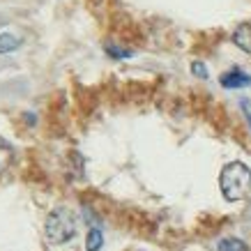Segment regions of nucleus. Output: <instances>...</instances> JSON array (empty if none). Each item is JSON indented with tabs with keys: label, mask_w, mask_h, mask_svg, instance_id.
<instances>
[{
	"label": "nucleus",
	"mask_w": 251,
	"mask_h": 251,
	"mask_svg": "<svg viewBox=\"0 0 251 251\" xmlns=\"http://www.w3.org/2000/svg\"><path fill=\"white\" fill-rule=\"evenodd\" d=\"M217 251H247V244L237 237H224L217 247Z\"/></svg>",
	"instance_id": "obj_8"
},
{
	"label": "nucleus",
	"mask_w": 251,
	"mask_h": 251,
	"mask_svg": "<svg viewBox=\"0 0 251 251\" xmlns=\"http://www.w3.org/2000/svg\"><path fill=\"white\" fill-rule=\"evenodd\" d=\"M240 106H242L244 115H247V120H249V127H251V104L247 101V99H242V104H240Z\"/></svg>",
	"instance_id": "obj_11"
},
{
	"label": "nucleus",
	"mask_w": 251,
	"mask_h": 251,
	"mask_svg": "<svg viewBox=\"0 0 251 251\" xmlns=\"http://www.w3.org/2000/svg\"><path fill=\"white\" fill-rule=\"evenodd\" d=\"M219 184L226 201H244L251 194V168L242 161H230L221 171Z\"/></svg>",
	"instance_id": "obj_1"
},
{
	"label": "nucleus",
	"mask_w": 251,
	"mask_h": 251,
	"mask_svg": "<svg viewBox=\"0 0 251 251\" xmlns=\"http://www.w3.org/2000/svg\"><path fill=\"white\" fill-rule=\"evenodd\" d=\"M44 235L49 242L65 244L76 235V214L67 207H55L53 212L46 217Z\"/></svg>",
	"instance_id": "obj_2"
},
{
	"label": "nucleus",
	"mask_w": 251,
	"mask_h": 251,
	"mask_svg": "<svg viewBox=\"0 0 251 251\" xmlns=\"http://www.w3.org/2000/svg\"><path fill=\"white\" fill-rule=\"evenodd\" d=\"M233 42H235L242 51L251 53V21H244L237 25L235 32H233Z\"/></svg>",
	"instance_id": "obj_4"
},
{
	"label": "nucleus",
	"mask_w": 251,
	"mask_h": 251,
	"mask_svg": "<svg viewBox=\"0 0 251 251\" xmlns=\"http://www.w3.org/2000/svg\"><path fill=\"white\" fill-rule=\"evenodd\" d=\"M12 161H14V148H12L9 141H5V138L0 136V173L7 171L12 166Z\"/></svg>",
	"instance_id": "obj_5"
},
{
	"label": "nucleus",
	"mask_w": 251,
	"mask_h": 251,
	"mask_svg": "<svg viewBox=\"0 0 251 251\" xmlns=\"http://www.w3.org/2000/svg\"><path fill=\"white\" fill-rule=\"evenodd\" d=\"M191 72H194V76L198 78H207V67L203 65V62H191Z\"/></svg>",
	"instance_id": "obj_10"
},
{
	"label": "nucleus",
	"mask_w": 251,
	"mask_h": 251,
	"mask_svg": "<svg viewBox=\"0 0 251 251\" xmlns=\"http://www.w3.org/2000/svg\"><path fill=\"white\" fill-rule=\"evenodd\" d=\"M104 49H106V53L111 55V58H115V60H125V58H129V55H131V51L115 46V42H106V44H104Z\"/></svg>",
	"instance_id": "obj_9"
},
{
	"label": "nucleus",
	"mask_w": 251,
	"mask_h": 251,
	"mask_svg": "<svg viewBox=\"0 0 251 251\" xmlns=\"http://www.w3.org/2000/svg\"><path fill=\"white\" fill-rule=\"evenodd\" d=\"M101 244H104V235H101V230H99L97 226L88 230V237H85V251H99L101 249Z\"/></svg>",
	"instance_id": "obj_6"
},
{
	"label": "nucleus",
	"mask_w": 251,
	"mask_h": 251,
	"mask_svg": "<svg viewBox=\"0 0 251 251\" xmlns=\"http://www.w3.org/2000/svg\"><path fill=\"white\" fill-rule=\"evenodd\" d=\"M19 46H21V39L16 35H12V32H2L0 35V53H12Z\"/></svg>",
	"instance_id": "obj_7"
},
{
	"label": "nucleus",
	"mask_w": 251,
	"mask_h": 251,
	"mask_svg": "<svg viewBox=\"0 0 251 251\" xmlns=\"http://www.w3.org/2000/svg\"><path fill=\"white\" fill-rule=\"evenodd\" d=\"M219 83L224 85V88H228V90H233V88H249L251 85V76L247 74V72H242V69H228L226 74H221Z\"/></svg>",
	"instance_id": "obj_3"
}]
</instances>
